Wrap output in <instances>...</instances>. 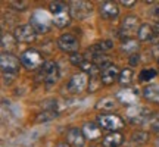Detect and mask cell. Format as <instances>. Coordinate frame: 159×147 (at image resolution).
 Listing matches in <instances>:
<instances>
[{
	"label": "cell",
	"instance_id": "6da1fadb",
	"mask_svg": "<svg viewBox=\"0 0 159 147\" xmlns=\"http://www.w3.org/2000/svg\"><path fill=\"white\" fill-rule=\"evenodd\" d=\"M49 12L52 13V22L57 28H65L71 24V12L69 5L65 2H50L49 3Z\"/></svg>",
	"mask_w": 159,
	"mask_h": 147
},
{
	"label": "cell",
	"instance_id": "7a4b0ae2",
	"mask_svg": "<svg viewBox=\"0 0 159 147\" xmlns=\"http://www.w3.org/2000/svg\"><path fill=\"white\" fill-rule=\"evenodd\" d=\"M0 66H2L3 77H5V82L9 84V82H12V79L16 78L18 72H19L21 59H18L12 53H2V56H0Z\"/></svg>",
	"mask_w": 159,
	"mask_h": 147
},
{
	"label": "cell",
	"instance_id": "3957f363",
	"mask_svg": "<svg viewBox=\"0 0 159 147\" xmlns=\"http://www.w3.org/2000/svg\"><path fill=\"white\" fill-rule=\"evenodd\" d=\"M96 121L100 128L108 130V131H111V132L119 131L121 128L125 127L124 119L121 118L119 115H115V113H100V115H97Z\"/></svg>",
	"mask_w": 159,
	"mask_h": 147
},
{
	"label": "cell",
	"instance_id": "277c9868",
	"mask_svg": "<svg viewBox=\"0 0 159 147\" xmlns=\"http://www.w3.org/2000/svg\"><path fill=\"white\" fill-rule=\"evenodd\" d=\"M21 65L28 71H34L44 65V59L37 49H27L21 55Z\"/></svg>",
	"mask_w": 159,
	"mask_h": 147
},
{
	"label": "cell",
	"instance_id": "5b68a950",
	"mask_svg": "<svg viewBox=\"0 0 159 147\" xmlns=\"http://www.w3.org/2000/svg\"><path fill=\"white\" fill-rule=\"evenodd\" d=\"M31 25L33 28L35 29V33H40V34H46L50 31V18L47 15V12L44 11H35L31 16Z\"/></svg>",
	"mask_w": 159,
	"mask_h": 147
},
{
	"label": "cell",
	"instance_id": "8992f818",
	"mask_svg": "<svg viewBox=\"0 0 159 147\" xmlns=\"http://www.w3.org/2000/svg\"><path fill=\"white\" fill-rule=\"evenodd\" d=\"M40 78L41 81L47 85L55 84L59 78V68H57V63L53 62V60H49V62H44V65L40 69Z\"/></svg>",
	"mask_w": 159,
	"mask_h": 147
},
{
	"label": "cell",
	"instance_id": "52a82bcc",
	"mask_svg": "<svg viewBox=\"0 0 159 147\" xmlns=\"http://www.w3.org/2000/svg\"><path fill=\"white\" fill-rule=\"evenodd\" d=\"M89 81H90L89 75L83 71L78 74H74L68 82V90L72 94H80L84 90H89Z\"/></svg>",
	"mask_w": 159,
	"mask_h": 147
},
{
	"label": "cell",
	"instance_id": "ba28073f",
	"mask_svg": "<svg viewBox=\"0 0 159 147\" xmlns=\"http://www.w3.org/2000/svg\"><path fill=\"white\" fill-rule=\"evenodd\" d=\"M57 46L59 49L65 53H69V55H74V53H78L80 50V41L78 38L75 37L74 34H62L59 38H57Z\"/></svg>",
	"mask_w": 159,
	"mask_h": 147
},
{
	"label": "cell",
	"instance_id": "9c48e42d",
	"mask_svg": "<svg viewBox=\"0 0 159 147\" xmlns=\"http://www.w3.org/2000/svg\"><path fill=\"white\" fill-rule=\"evenodd\" d=\"M93 11V5L90 2H84V0H80V2H71L69 3V12H71V16L75 19H85Z\"/></svg>",
	"mask_w": 159,
	"mask_h": 147
},
{
	"label": "cell",
	"instance_id": "30bf717a",
	"mask_svg": "<svg viewBox=\"0 0 159 147\" xmlns=\"http://www.w3.org/2000/svg\"><path fill=\"white\" fill-rule=\"evenodd\" d=\"M13 35H15L16 41H19V43H33L37 38V33H35V29L33 28L31 24L18 25L15 31H13Z\"/></svg>",
	"mask_w": 159,
	"mask_h": 147
},
{
	"label": "cell",
	"instance_id": "8fae6325",
	"mask_svg": "<svg viewBox=\"0 0 159 147\" xmlns=\"http://www.w3.org/2000/svg\"><path fill=\"white\" fill-rule=\"evenodd\" d=\"M119 74L121 71L118 69V66L115 63H108L106 66H103L100 71V78H102L103 85H112L119 79Z\"/></svg>",
	"mask_w": 159,
	"mask_h": 147
},
{
	"label": "cell",
	"instance_id": "7c38bea8",
	"mask_svg": "<svg viewBox=\"0 0 159 147\" xmlns=\"http://www.w3.org/2000/svg\"><path fill=\"white\" fill-rule=\"evenodd\" d=\"M85 136L83 130L78 128H71L66 131V141L69 146H75V147H84L85 146Z\"/></svg>",
	"mask_w": 159,
	"mask_h": 147
},
{
	"label": "cell",
	"instance_id": "4fadbf2b",
	"mask_svg": "<svg viewBox=\"0 0 159 147\" xmlns=\"http://www.w3.org/2000/svg\"><path fill=\"white\" fill-rule=\"evenodd\" d=\"M99 12H100V16L103 19H115L119 15L118 5L115 2H102Z\"/></svg>",
	"mask_w": 159,
	"mask_h": 147
},
{
	"label": "cell",
	"instance_id": "5bb4252c",
	"mask_svg": "<svg viewBox=\"0 0 159 147\" xmlns=\"http://www.w3.org/2000/svg\"><path fill=\"white\" fill-rule=\"evenodd\" d=\"M150 118V112L146 108H133L128 110V119L133 124H144Z\"/></svg>",
	"mask_w": 159,
	"mask_h": 147
},
{
	"label": "cell",
	"instance_id": "9a60e30c",
	"mask_svg": "<svg viewBox=\"0 0 159 147\" xmlns=\"http://www.w3.org/2000/svg\"><path fill=\"white\" fill-rule=\"evenodd\" d=\"M116 99H119L122 103H136L137 99H139V90L134 88V87H127V88H122L116 94Z\"/></svg>",
	"mask_w": 159,
	"mask_h": 147
},
{
	"label": "cell",
	"instance_id": "2e32d148",
	"mask_svg": "<svg viewBox=\"0 0 159 147\" xmlns=\"http://www.w3.org/2000/svg\"><path fill=\"white\" fill-rule=\"evenodd\" d=\"M83 132L87 140H97L102 136V128L99 127L97 122H85L83 127Z\"/></svg>",
	"mask_w": 159,
	"mask_h": 147
},
{
	"label": "cell",
	"instance_id": "e0dca14e",
	"mask_svg": "<svg viewBox=\"0 0 159 147\" xmlns=\"http://www.w3.org/2000/svg\"><path fill=\"white\" fill-rule=\"evenodd\" d=\"M124 141V137L119 131H115V132H109L103 137L102 144L103 147H119Z\"/></svg>",
	"mask_w": 159,
	"mask_h": 147
},
{
	"label": "cell",
	"instance_id": "ac0fdd59",
	"mask_svg": "<svg viewBox=\"0 0 159 147\" xmlns=\"http://www.w3.org/2000/svg\"><path fill=\"white\" fill-rule=\"evenodd\" d=\"M143 97L152 103H159V84H148L143 88Z\"/></svg>",
	"mask_w": 159,
	"mask_h": 147
},
{
	"label": "cell",
	"instance_id": "d6986e66",
	"mask_svg": "<svg viewBox=\"0 0 159 147\" xmlns=\"http://www.w3.org/2000/svg\"><path fill=\"white\" fill-rule=\"evenodd\" d=\"M137 28H140V21L136 15H128V16L124 18L122 21V31L124 33H134V31H139Z\"/></svg>",
	"mask_w": 159,
	"mask_h": 147
},
{
	"label": "cell",
	"instance_id": "ffe728a7",
	"mask_svg": "<svg viewBox=\"0 0 159 147\" xmlns=\"http://www.w3.org/2000/svg\"><path fill=\"white\" fill-rule=\"evenodd\" d=\"M155 35V28H152V25L149 24H142L137 31V37L140 41H153Z\"/></svg>",
	"mask_w": 159,
	"mask_h": 147
},
{
	"label": "cell",
	"instance_id": "44dd1931",
	"mask_svg": "<svg viewBox=\"0 0 159 147\" xmlns=\"http://www.w3.org/2000/svg\"><path fill=\"white\" fill-rule=\"evenodd\" d=\"M121 51L122 53H127L128 56H133V55H139V41L133 38H124L122 43H121Z\"/></svg>",
	"mask_w": 159,
	"mask_h": 147
},
{
	"label": "cell",
	"instance_id": "7402d4cb",
	"mask_svg": "<svg viewBox=\"0 0 159 147\" xmlns=\"http://www.w3.org/2000/svg\"><path fill=\"white\" fill-rule=\"evenodd\" d=\"M2 49L3 53H12L16 49V38L15 35L11 34H3L2 35Z\"/></svg>",
	"mask_w": 159,
	"mask_h": 147
},
{
	"label": "cell",
	"instance_id": "603a6c76",
	"mask_svg": "<svg viewBox=\"0 0 159 147\" xmlns=\"http://www.w3.org/2000/svg\"><path fill=\"white\" fill-rule=\"evenodd\" d=\"M133 78H134V72L131 71L130 68H124L119 74V84L122 85V88H127L128 85L133 82Z\"/></svg>",
	"mask_w": 159,
	"mask_h": 147
},
{
	"label": "cell",
	"instance_id": "cb8c5ba5",
	"mask_svg": "<svg viewBox=\"0 0 159 147\" xmlns=\"http://www.w3.org/2000/svg\"><path fill=\"white\" fill-rule=\"evenodd\" d=\"M150 138V134L148 131H134L131 134V141L134 144H146Z\"/></svg>",
	"mask_w": 159,
	"mask_h": 147
},
{
	"label": "cell",
	"instance_id": "d4e9b609",
	"mask_svg": "<svg viewBox=\"0 0 159 147\" xmlns=\"http://www.w3.org/2000/svg\"><path fill=\"white\" fill-rule=\"evenodd\" d=\"M57 116V112H55V109H46L43 112H40L35 118V122H49L52 119H55Z\"/></svg>",
	"mask_w": 159,
	"mask_h": 147
},
{
	"label": "cell",
	"instance_id": "484cf974",
	"mask_svg": "<svg viewBox=\"0 0 159 147\" xmlns=\"http://www.w3.org/2000/svg\"><path fill=\"white\" fill-rule=\"evenodd\" d=\"M115 106H116V100L112 97H105L96 105V108L100 110H112Z\"/></svg>",
	"mask_w": 159,
	"mask_h": 147
},
{
	"label": "cell",
	"instance_id": "4316f807",
	"mask_svg": "<svg viewBox=\"0 0 159 147\" xmlns=\"http://www.w3.org/2000/svg\"><path fill=\"white\" fill-rule=\"evenodd\" d=\"M102 78H100V75H93L90 77V81H89V91L90 93H94L100 88V85H102Z\"/></svg>",
	"mask_w": 159,
	"mask_h": 147
},
{
	"label": "cell",
	"instance_id": "83f0119b",
	"mask_svg": "<svg viewBox=\"0 0 159 147\" xmlns=\"http://www.w3.org/2000/svg\"><path fill=\"white\" fill-rule=\"evenodd\" d=\"M156 77V71L155 69H143L142 72H140V81H150V79H153Z\"/></svg>",
	"mask_w": 159,
	"mask_h": 147
},
{
	"label": "cell",
	"instance_id": "f1b7e54d",
	"mask_svg": "<svg viewBox=\"0 0 159 147\" xmlns=\"http://www.w3.org/2000/svg\"><path fill=\"white\" fill-rule=\"evenodd\" d=\"M85 59V55H83V53H74V55H71V57H69V60H71V63L72 65H77V66H81L83 65V62H84Z\"/></svg>",
	"mask_w": 159,
	"mask_h": 147
},
{
	"label": "cell",
	"instance_id": "f546056e",
	"mask_svg": "<svg viewBox=\"0 0 159 147\" xmlns=\"http://www.w3.org/2000/svg\"><path fill=\"white\" fill-rule=\"evenodd\" d=\"M11 7L18 9V11H25L28 7V2H9Z\"/></svg>",
	"mask_w": 159,
	"mask_h": 147
},
{
	"label": "cell",
	"instance_id": "4dcf8cb0",
	"mask_svg": "<svg viewBox=\"0 0 159 147\" xmlns=\"http://www.w3.org/2000/svg\"><path fill=\"white\" fill-rule=\"evenodd\" d=\"M99 46H100V49H102L105 53L109 50V49H112L114 47V44H112V41H109V40H103L102 43H99Z\"/></svg>",
	"mask_w": 159,
	"mask_h": 147
},
{
	"label": "cell",
	"instance_id": "1f68e13d",
	"mask_svg": "<svg viewBox=\"0 0 159 147\" xmlns=\"http://www.w3.org/2000/svg\"><path fill=\"white\" fill-rule=\"evenodd\" d=\"M139 60H140V57H139V55H133V56L128 57V62H130L131 66H137V63H139Z\"/></svg>",
	"mask_w": 159,
	"mask_h": 147
},
{
	"label": "cell",
	"instance_id": "d6a6232c",
	"mask_svg": "<svg viewBox=\"0 0 159 147\" xmlns=\"http://www.w3.org/2000/svg\"><path fill=\"white\" fill-rule=\"evenodd\" d=\"M119 3H121L122 6H125V7H131V6L136 5V2H134V0H127V2H125V0H121Z\"/></svg>",
	"mask_w": 159,
	"mask_h": 147
},
{
	"label": "cell",
	"instance_id": "836d02e7",
	"mask_svg": "<svg viewBox=\"0 0 159 147\" xmlns=\"http://www.w3.org/2000/svg\"><path fill=\"white\" fill-rule=\"evenodd\" d=\"M152 15H153V18L156 19V22H159V5L155 6V9L152 11Z\"/></svg>",
	"mask_w": 159,
	"mask_h": 147
},
{
	"label": "cell",
	"instance_id": "e575fe53",
	"mask_svg": "<svg viewBox=\"0 0 159 147\" xmlns=\"http://www.w3.org/2000/svg\"><path fill=\"white\" fill-rule=\"evenodd\" d=\"M152 51H153L155 57H158V59H159V43H156V44L153 46V50H152Z\"/></svg>",
	"mask_w": 159,
	"mask_h": 147
},
{
	"label": "cell",
	"instance_id": "d590c367",
	"mask_svg": "<svg viewBox=\"0 0 159 147\" xmlns=\"http://www.w3.org/2000/svg\"><path fill=\"white\" fill-rule=\"evenodd\" d=\"M55 147H71V146H69L68 143H59V144H56Z\"/></svg>",
	"mask_w": 159,
	"mask_h": 147
},
{
	"label": "cell",
	"instance_id": "8d00e7d4",
	"mask_svg": "<svg viewBox=\"0 0 159 147\" xmlns=\"http://www.w3.org/2000/svg\"><path fill=\"white\" fill-rule=\"evenodd\" d=\"M156 146H158V147H159V137H158V143H156Z\"/></svg>",
	"mask_w": 159,
	"mask_h": 147
},
{
	"label": "cell",
	"instance_id": "74e56055",
	"mask_svg": "<svg viewBox=\"0 0 159 147\" xmlns=\"http://www.w3.org/2000/svg\"><path fill=\"white\" fill-rule=\"evenodd\" d=\"M158 66H159V59H158Z\"/></svg>",
	"mask_w": 159,
	"mask_h": 147
}]
</instances>
